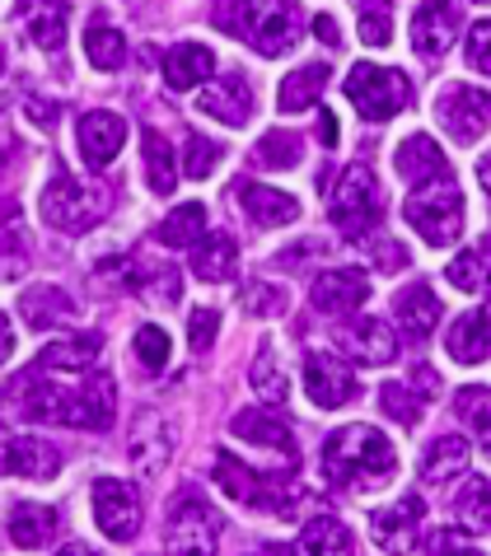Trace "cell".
<instances>
[{"label": "cell", "mask_w": 491, "mask_h": 556, "mask_svg": "<svg viewBox=\"0 0 491 556\" xmlns=\"http://www.w3.org/2000/svg\"><path fill=\"white\" fill-rule=\"evenodd\" d=\"M211 20H216V28H225V34H243L249 0H216V5H211Z\"/></svg>", "instance_id": "52"}, {"label": "cell", "mask_w": 491, "mask_h": 556, "mask_svg": "<svg viewBox=\"0 0 491 556\" xmlns=\"http://www.w3.org/2000/svg\"><path fill=\"white\" fill-rule=\"evenodd\" d=\"M20 20L42 52H56L66 42V0H20Z\"/></svg>", "instance_id": "29"}, {"label": "cell", "mask_w": 491, "mask_h": 556, "mask_svg": "<svg viewBox=\"0 0 491 556\" xmlns=\"http://www.w3.org/2000/svg\"><path fill=\"white\" fill-rule=\"evenodd\" d=\"M337 342H342V351L361 365H389L398 355V337H393L389 323H379V318L347 323V328L337 332Z\"/></svg>", "instance_id": "20"}, {"label": "cell", "mask_w": 491, "mask_h": 556, "mask_svg": "<svg viewBox=\"0 0 491 556\" xmlns=\"http://www.w3.org/2000/svg\"><path fill=\"white\" fill-rule=\"evenodd\" d=\"M20 314H24L28 328L48 332V328H61V323L75 318V304L61 286H28L24 300H20Z\"/></svg>", "instance_id": "28"}, {"label": "cell", "mask_w": 491, "mask_h": 556, "mask_svg": "<svg viewBox=\"0 0 491 556\" xmlns=\"http://www.w3.org/2000/svg\"><path fill=\"white\" fill-rule=\"evenodd\" d=\"M95 519L113 543H131L141 533V496L122 477H99L95 482Z\"/></svg>", "instance_id": "10"}, {"label": "cell", "mask_w": 491, "mask_h": 556, "mask_svg": "<svg viewBox=\"0 0 491 556\" xmlns=\"http://www.w3.org/2000/svg\"><path fill=\"white\" fill-rule=\"evenodd\" d=\"M403 220L417 229V235L431 243V249H450V243L464 235V192L444 174L440 182H421L417 192L403 202Z\"/></svg>", "instance_id": "2"}, {"label": "cell", "mask_w": 491, "mask_h": 556, "mask_svg": "<svg viewBox=\"0 0 491 556\" xmlns=\"http://www.w3.org/2000/svg\"><path fill=\"white\" fill-rule=\"evenodd\" d=\"M0 472L28 477V482H48L61 472V450L38 435H5L0 440Z\"/></svg>", "instance_id": "12"}, {"label": "cell", "mask_w": 491, "mask_h": 556, "mask_svg": "<svg viewBox=\"0 0 491 556\" xmlns=\"http://www.w3.org/2000/svg\"><path fill=\"white\" fill-rule=\"evenodd\" d=\"M421 515H426V501H421V496H403V501L389 505V509H375V515H370L375 543H379V547H393L407 529H417Z\"/></svg>", "instance_id": "35"}, {"label": "cell", "mask_w": 491, "mask_h": 556, "mask_svg": "<svg viewBox=\"0 0 491 556\" xmlns=\"http://www.w3.org/2000/svg\"><path fill=\"white\" fill-rule=\"evenodd\" d=\"M300 154H304L300 136L286 131V127H276V131H267L263 141L253 146V164H257V168H295Z\"/></svg>", "instance_id": "40"}, {"label": "cell", "mask_w": 491, "mask_h": 556, "mask_svg": "<svg viewBox=\"0 0 491 556\" xmlns=\"http://www.w3.org/2000/svg\"><path fill=\"white\" fill-rule=\"evenodd\" d=\"M421 552H478V543L464 533H450V529H436V533H421Z\"/></svg>", "instance_id": "53"}, {"label": "cell", "mask_w": 491, "mask_h": 556, "mask_svg": "<svg viewBox=\"0 0 491 556\" xmlns=\"http://www.w3.org/2000/svg\"><path fill=\"white\" fill-rule=\"evenodd\" d=\"M318 141H324V146H337V122H332L328 108H324V117H318Z\"/></svg>", "instance_id": "59"}, {"label": "cell", "mask_w": 491, "mask_h": 556, "mask_svg": "<svg viewBox=\"0 0 491 556\" xmlns=\"http://www.w3.org/2000/svg\"><path fill=\"white\" fill-rule=\"evenodd\" d=\"M85 56L95 61L99 71H122L127 66V38H122L103 14H95V20L85 24Z\"/></svg>", "instance_id": "33"}, {"label": "cell", "mask_w": 491, "mask_h": 556, "mask_svg": "<svg viewBox=\"0 0 491 556\" xmlns=\"http://www.w3.org/2000/svg\"><path fill=\"white\" fill-rule=\"evenodd\" d=\"M375 267L379 271H403V267H412V253L403 249V243H379V249H375Z\"/></svg>", "instance_id": "54"}, {"label": "cell", "mask_w": 491, "mask_h": 556, "mask_svg": "<svg viewBox=\"0 0 491 556\" xmlns=\"http://www.w3.org/2000/svg\"><path fill=\"white\" fill-rule=\"evenodd\" d=\"M211 477H216V486L229 491L235 501L253 505V509H276V515H281V505H286L281 482H276V477L253 472V468H243V463L229 454V450L216 454V468H211Z\"/></svg>", "instance_id": "11"}, {"label": "cell", "mask_w": 491, "mask_h": 556, "mask_svg": "<svg viewBox=\"0 0 491 556\" xmlns=\"http://www.w3.org/2000/svg\"><path fill=\"white\" fill-rule=\"evenodd\" d=\"M398 472V454L383 430L347 426L324 444V477L332 486H383Z\"/></svg>", "instance_id": "1"}, {"label": "cell", "mask_w": 491, "mask_h": 556, "mask_svg": "<svg viewBox=\"0 0 491 556\" xmlns=\"http://www.w3.org/2000/svg\"><path fill=\"white\" fill-rule=\"evenodd\" d=\"M216 332H221V314H216V308H192V318H188L192 351H206L211 342H216Z\"/></svg>", "instance_id": "50"}, {"label": "cell", "mask_w": 491, "mask_h": 556, "mask_svg": "<svg viewBox=\"0 0 491 556\" xmlns=\"http://www.w3.org/2000/svg\"><path fill=\"white\" fill-rule=\"evenodd\" d=\"M221 154H225L221 141H206L202 131H192L188 146H182V174L188 178H211V168L221 164Z\"/></svg>", "instance_id": "45"}, {"label": "cell", "mask_w": 491, "mask_h": 556, "mask_svg": "<svg viewBox=\"0 0 491 556\" xmlns=\"http://www.w3.org/2000/svg\"><path fill=\"white\" fill-rule=\"evenodd\" d=\"M141 146H146V182H150V192H155V197H168V192H174V178H178L174 146H168L160 131H146V136H141Z\"/></svg>", "instance_id": "38"}, {"label": "cell", "mask_w": 491, "mask_h": 556, "mask_svg": "<svg viewBox=\"0 0 491 556\" xmlns=\"http://www.w3.org/2000/svg\"><path fill=\"white\" fill-rule=\"evenodd\" d=\"M10 355H14V328H10V318L0 314V365H5Z\"/></svg>", "instance_id": "58"}, {"label": "cell", "mask_w": 491, "mask_h": 556, "mask_svg": "<svg viewBox=\"0 0 491 556\" xmlns=\"http://www.w3.org/2000/svg\"><path fill=\"white\" fill-rule=\"evenodd\" d=\"M436 117L458 146H473L491 127V94L487 89H473V85H450L436 103Z\"/></svg>", "instance_id": "8"}, {"label": "cell", "mask_w": 491, "mask_h": 556, "mask_svg": "<svg viewBox=\"0 0 491 556\" xmlns=\"http://www.w3.org/2000/svg\"><path fill=\"white\" fill-rule=\"evenodd\" d=\"M235 202L243 215H249V225H257V229H281L300 215V202L290 192L263 188V182H249V178L235 182Z\"/></svg>", "instance_id": "18"}, {"label": "cell", "mask_w": 491, "mask_h": 556, "mask_svg": "<svg viewBox=\"0 0 491 556\" xmlns=\"http://www.w3.org/2000/svg\"><path fill=\"white\" fill-rule=\"evenodd\" d=\"M221 543V515L211 509L197 491H182V496L168 505V552H216Z\"/></svg>", "instance_id": "7"}, {"label": "cell", "mask_w": 491, "mask_h": 556, "mask_svg": "<svg viewBox=\"0 0 491 556\" xmlns=\"http://www.w3.org/2000/svg\"><path fill=\"white\" fill-rule=\"evenodd\" d=\"M393 168H398V178H403V182L421 188V182L450 174V160H444V150L431 141V136L417 131V136H407V141L393 150Z\"/></svg>", "instance_id": "23"}, {"label": "cell", "mask_w": 491, "mask_h": 556, "mask_svg": "<svg viewBox=\"0 0 491 556\" xmlns=\"http://www.w3.org/2000/svg\"><path fill=\"white\" fill-rule=\"evenodd\" d=\"M24 108H28V113H34V122H38V127H52V122H56V103H42V99H24Z\"/></svg>", "instance_id": "57"}, {"label": "cell", "mask_w": 491, "mask_h": 556, "mask_svg": "<svg viewBox=\"0 0 491 556\" xmlns=\"http://www.w3.org/2000/svg\"><path fill=\"white\" fill-rule=\"evenodd\" d=\"M229 435L235 440H249L257 444V450H272V454H281L286 463H295L300 454V444H295V430H290L286 416H276V412H239L235 421H229Z\"/></svg>", "instance_id": "17"}, {"label": "cell", "mask_w": 491, "mask_h": 556, "mask_svg": "<svg viewBox=\"0 0 491 556\" xmlns=\"http://www.w3.org/2000/svg\"><path fill=\"white\" fill-rule=\"evenodd\" d=\"M168 351H174V342H168L164 328H155V323L136 328V361H141L146 369H164L168 365Z\"/></svg>", "instance_id": "49"}, {"label": "cell", "mask_w": 491, "mask_h": 556, "mask_svg": "<svg viewBox=\"0 0 491 556\" xmlns=\"http://www.w3.org/2000/svg\"><path fill=\"white\" fill-rule=\"evenodd\" d=\"M249 379H253V393L263 397V403H286V393H290V383L286 375L276 369V346L263 342V351H257V361L249 369Z\"/></svg>", "instance_id": "42"}, {"label": "cell", "mask_w": 491, "mask_h": 556, "mask_svg": "<svg viewBox=\"0 0 491 556\" xmlns=\"http://www.w3.org/2000/svg\"><path fill=\"white\" fill-rule=\"evenodd\" d=\"M440 314H444V304L426 281H417V286H407V290H398L393 295V318H398V328H403L407 337H431Z\"/></svg>", "instance_id": "24"}, {"label": "cell", "mask_w": 491, "mask_h": 556, "mask_svg": "<svg viewBox=\"0 0 491 556\" xmlns=\"http://www.w3.org/2000/svg\"><path fill=\"white\" fill-rule=\"evenodd\" d=\"M351 547H356V538H351L342 519H314L295 538V552H351Z\"/></svg>", "instance_id": "41"}, {"label": "cell", "mask_w": 491, "mask_h": 556, "mask_svg": "<svg viewBox=\"0 0 491 556\" xmlns=\"http://www.w3.org/2000/svg\"><path fill=\"white\" fill-rule=\"evenodd\" d=\"M103 355V337L99 332H71L42 346L38 369H61V375H89Z\"/></svg>", "instance_id": "21"}, {"label": "cell", "mask_w": 491, "mask_h": 556, "mask_svg": "<svg viewBox=\"0 0 491 556\" xmlns=\"http://www.w3.org/2000/svg\"><path fill=\"white\" fill-rule=\"evenodd\" d=\"M347 99L356 103V113L365 122H389L412 103V80L393 66H375V61H361L347 75Z\"/></svg>", "instance_id": "5"}, {"label": "cell", "mask_w": 491, "mask_h": 556, "mask_svg": "<svg viewBox=\"0 0 491 556\" xmlns=\"http://www.w3.org/2000/svg\"><path fill=\"white\" fill-rule=\"evenodd\" d=\"M0 71H5V52H0Z\"/></svg>", "instance_id": "62"}, {"label": "cell", "mask_w": 491, "mask_h": 556, "mask_svg": "<svg viewBox=\"0 0 491 556\" xmlns=\"http://www.w3.org/2000/svg\"><path fill=\"white\" fill-rule=\"evenodd\" d=\"M389 5L393 0H356L361 42H370V48H383V42H389Z\"/></svg>", "instance_id": "47"}, {"label": "cell", "mask_w": 491, "mask_h": 556, "mask_svg": "<svg viewBox=\"0 0 491 556\" xmlns=\"http://www.w3.org/2000/svg\"><path fill=\"white\" fill-rule=\"evenodd\" d=\"M412 393H417L421 397V403H431V397L440 393V375H436V369L431 365H417V369H412Z\"/></svg>", "instance_id": "55"}, {"label": "cell", "mask_w": 491, "mask_h": 556, "mask_svg": "<svg viewBox=\"0 0 491 556\" xmlns=\"http://www.w3.org/2000/svg\"><path fill=\"white\" fill-rule=\"evenodd\" d=\"M379 403H383V412L393 416V421H403V426H417L421 421V397L412 393V383H389V389L379 393Z\"/></svg>", "instance_id": "48"}, {"label": "cell", "mask_w": 491, "mask_h": 556, "mask_svg": "<svg viewBox=\"0 0 491 556\" xmlns=\"http://www.w3.org/2000/svg\"><path fill=\"white\" fill-rule=\"evenodd\" d=\"M450 355L458 365H482L491 355V300L478 304L450 328Z\"/></svg>", "instance_id": "26"}, {"label": "cell", "mask_w": 491, "mask_h": 556, "mask_svg": "<svg viewBox=\"0 0 491 556\" xmlns=\"http://www.w3.org/2000/svg\"><path fill=\"white\" fill-rule=\"evenodd\" d=\"M117 416V389L109 375H95L61 393V426L75 430H109Z\"/></svg>", "instance_id": "9"}, {"label": "cell", "mask_w": 491, "mask_h": 556, "mask_svg": "<svg viewBox=\"0 0 491 556\" xmlns=\"http://www.w3.org/2000/svg\"><path fill=\"white\" fill-rule=\"evenodd\" d=\"M56 538V509L52 505H34V501H24V505H14L10 509V543L14 547H48Z\"/></svg>", "instance_id": "30"}, {"label": "cell", "mask_w": 491, "mask_h": 556, "mask_svg": "<svg viewBox=\"0 0 491 556\" xmlns=\"http://www.w3.org/2000/svg\"><path fill=\"white\" fill-rule=\"evenodd\" d=\"M332 225L342 229L347 239H365L375 235V225L383 220V197H379V182L370 174V164H351L332 188V202H328Z\"/></svg>", "instance_id": "4"}, {"label": "cell", "mask_w": 491, "mask_h": 556, "mask_svg": "<svg viewBox=\"0 0 491 556\" xmlns=\"http://www.w3.org/2000/svg\"><path fill=\"white\" fill-rule=\"evenodd\" d=\"M75 141H80V154L89 168H109L117 160L122 141H127V122H122L117 113H85L80 127H75Z\"/></svg>", "instance_id": "19"}, {"label": "cell", "mask_w": 491, "mask_h": 556, "mask_svg": "<svg viewBox=\"0 0 491 556\" xmlns=\"http://www.w3.org/2000/svg\"><path fill=\"white\" fill-rule=\"evenodd\" d=\"M482 450H487V458H491V430H482Z\"/></svg>", "instance_id": "61"}, {"label": "cell", "mask_w": 491, "mask_h": 556, "mask_svg": "<svg viewBox=\"0 0 491 556\" xmlns=\"http://www.w3.org/2000/svg\"><path fill=\"white\" fill-rule=\"evenodd\" d=\"M478 178H482V188L491 192V150L482 154V164H478Z\"/></svg>", "instance_id": "60"}, {"label": "cell", "mask_w": 491, "mask_h": 556, "mask_svg": "<svg viewBox=\"0 0 491 556\" xmlns=\"http://www.w3.org/2000/svg\"><path fill=\"white\" fill-rule=\"evenodd\" d=\"M304 389H310V403L314 407H324V412H332V407H347L351 397H356V379H351V369L337 361V355H310L304 361Z\"/></svg>", "instance_id": "13"}, {"label": "cell", "mask_w": 491, "mask_h": 556, "mask_svg": "<svg viewBox=\"0 0 491 556\" xmlns=\"http://www.w3.org/2000/svg\"><path fill=\"white\" fill-rule=\"evenodd\" d=\"M109 215V192L99 182H80L75 174H56L42 192V220L61 235H85Z\"/></svg>", "instance_id": "3"}, {"label": "cell", "mask_w": 491, "mask_h": 556, "mask_svg": "<svg viewBox=\"0 0 491 556\" xmlns=\"http://www.w3.org/2000/svg\"><path fill=\"white\" fill-rule=\"evenodd\" d=\"M332 80V71L324 61H314V66H300L295 75H286L281 89H276V103H281V113H304V108H314L324 99V89Z\"/></svg>", "instance_id": "31"}, {"label": "cell", "mask_w": 491, "mask_h": 556, "mask_svg": "<svg viewBox=\"0 0 491 556\" xmlns=\"http://www.w3.org/2000/svg\"><path fill=\"white\" fill-rule=\"evenodd\" d=\"M127 286H131L146 304H155V308H168V304L182 295V276H178V267H141V271H131V276H127Z\"/></svg>", "instance_id": "36"}, {"label": "cell", "mask_w": 491, "mask_h": 556, "mask_svg": "<svg viewBox=\"0 0 491 556\" xmlns=\"http://www.w3.org/2000/svg\"><path fill=\"white\" fill-rule=\"evenodd\" d=\"M202 235H206V206L202 202H188L160 220V243H168V249H192Z\"/></svg>", "instance_id": "39"}, {"label": "cell", "mask_w": 491, "mask_h": 556, "mask_svg": "<svg viewBox=\"0 0 491 556\" xmlns=\"http://www.w3.org/2000/svg\"><path fill=\"white\" fill-rule=\"evenodd\" d=\"M454 416L473 430H491V389L482 383H468V389L454 393Z\"/></svg>", "instance_id": "44"}, {"label": "cell", "mask_w": 491, "mask_h": 556, "mask_svg": "<svg viewBox=\"0 0 491 556\" xmlns=\"http://www.w3.org/2000/svg\"><path fill=\"white\" fill-rule=\"evenodd\" d=\"M206 117L225 122V127H243V122L253 117V85L243 80V75H225L211 89H202V99H197Z\"/></svg>", "instance_id": "22"}, {"label": "cell", "mask_w": 491, "mask_h": 556, "mask_svg": "<svg viewBox=\"0 0 491 556\" xmlns=\"http://www.w3.org/2000/svg\"><path fill=\"white\" fill-rule=\"evenodd\" d=\"M310 300H314L318 314H332V318L351 314V308H361L365 300H370V276H365L361 267H332L314 281Z\"/></svg>", "instance_id": "15"}, {"label": "cell", "mask_w": 491, "mask_h": 556, "mask_svg": "<svg viewBox=\"0 0 491 556\" xmlns=\"http://www.w3.org/2000/svg\"><path fill=\"white\" fill-rule=\"evenodd\" d=\"M454 290H464V295H482L491 286V243H473V249L458 253L450 267H444Z\"/></svg>", "instance_id": "34"}, {"label": "cell", "mask_w": 491, "mask_h": 556, "mask_svg": "<svg viewBox=\"0 0 491 556\" xmlns=\"http://www.w3.org/2000/svg\"><path fill=\"white\" fill-rule=\"evenodd\" d=\"M468 61L478 66L482 75H491V20L473 24L468 28Z\"/></svg>", "instance_id": "51"}, {"label": "cell", "mask_w": 491, "mask_h": 556, "mask_svg": "<svg viewBox=\"0 0 491 556\" xmlns=\"http://www.w3.org/2000/svg\"><path fill=\"white\" fill-rule=\"evenodd\" d=\"M174 426L164 421L160 412H136V426H131V440H127V458L141 468L146 477H155L168 454H174Z\"/></svg>", "instance_id": "16"}, {"label": "cell", "mask_w": 491, "mask_h": 556, "mask_svg": "<svg viewBox=\"0 0 491 556\" xmlns=\"http://www.w3.org/2000/svg\"><path fill=\"white\" fill-rule=\"evenodd\" d=\"M458 38V5L454 0H426L412 20V48L426 61H440Z\"/></svg>", "instance_id": "14"}, {"label": "cell", "mask_w": 491, "mask_h": 556, "mask_svg": "<svg viewBox=\"0 0 491 556\" xmlns=\"http://www.w3.org/2000/svg\"><path fill=\"white\" fill-rule=\"evenodd\" d=\"M211 71H216V52H211L206 42H174V52L164 56L168 89H192V85L211 80Z\"/></svg>", "instance_id": "27"}, {"label": "cell", "mask_w": 491, "mask_h": 556, "mask_svg": "<svg viewBox=\"0 0 491 556\" xmlns=\"http://www.w3.org/2000/svg\"><path fill=\"white\" fill-rule=\"evenodd\" d=\"M235 267H239V249H235V239H229L225 229H211V235H202V239L192 243V271H197V281H211V286L235 281Z\"/></svg>", "instance_id": "25"}, {"label": "cell", "mask_w": 491, "mask_h": 556, "mask_svg": "<svg viewBox=\"0 0 491 556\" xmlns=\"http://www.w3.org/2000/svg\"><path fill=\"white\" fill-rule=\"evenodd\" d=\"M314 34H318V42H328V48H342V34H337V20H332V14H318V20H314Z\"/></svg>", "instance_id": "56"}, {"label": "cell", "mask_w": 491, "mask_h": 556, "mask_svg": "<svg viewBox=\"0 0 491 556\" xmlns=\"http://www.w3.org/2000/svg\"><path fill=\"white\" fill-rule=\"evenodd\" d=\"M454 515L464 519L468 533H491V482H487V477H473V482L458 486Z\"/></svg>", "instance_id": "37"}, {"label": "cell", "mask_w": 491, "mask_h": 556, "mask_svg": "<svg viewBox=\"0 0 491 556\" xmlns=\"http://www.w3.org/2000/svg\"><path fill=\"white\" fill-rule=\"evenodd\" d=\"M243 314H253V318H276V314H286V286H272V281H249L243 286Z\"/></svg>", "instance_id": "43"}, {"label": "cell", "mask_w": 491, "mask_h": 556, "mask_svg": "<svg viewBox=\"0 0 491 556\" xmlns=\"http://www.w3.org/2000/svg\"><path fill=\"white\" fill-rule=\"evenodd\" d=\"M300 0H249V20H243V34L253 42V52L263 56H281L300 42Z\"/></svg>", "instance_id": "6"}, {"label": "cell", "mask_w": 491, "mask_h": 556, "mask_svg": "<svg viewBox=\"0 0 491 556\" xmlns=\"http://www.w3.org/2000/svg\"><path fill=\"white\" fill-rule=\"evenodd\" d=\"M468 440H458V435H440L426 444V454H421V482H450V477H458L468 468Z\"/></svg>", "instance_id": "32"}, {"label": "cell", "mask_w": 491, "mask_h": 556, "mask_svg": "<svg viewBox=\"0 0 491 556\" xmlns=\"http://www.w3.org/2000/svg\"><path fill=\"white\" fill-rule=\"evenodd\" d=\"M24 267H28V243H24V229L0 225V281H20Z\"/></svg>", "instance_id": "46"}]
</instances>
